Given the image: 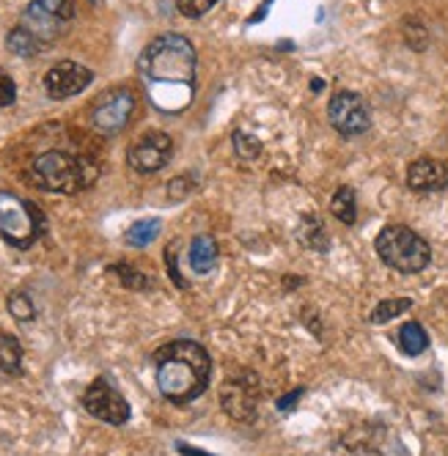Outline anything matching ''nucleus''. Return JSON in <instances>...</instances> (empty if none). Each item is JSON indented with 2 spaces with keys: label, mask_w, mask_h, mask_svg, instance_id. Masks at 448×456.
Instances as JSON below:
<instances>
[{
  "label": "nucleus",
  "mask_w": 448,
  "mask_h": 456,
  "mask_svg": "<svg viewBox=\"0 0 448 456\" xmlns=\"http://www.w3.org/2000/svg\"><path fill=\"white\" fill-rule=\"evenodd\" d=\"M138 72L151 91V102L159 110L176 113L193 100L196 47L179 34L157 37L143 47L138 58Z\"/></svg>",
  "instance_id": "1"
},
{
  "label": "nucleus",
  "mask_w": 448,
  "mask_h": 456,
  "mask_svg": "<svg viewBox=\"0 0 448 456\" xmlns=\"http://www.w3.org/2000/svg\"><path fill=\"white\" fill-rule=\"evenodd\" d=\"M154 369H157V387L163 399L182 407L204 396L212 374V361L201 344L179 338L166 344L163 349H157Z\"/></svg>",
  "instance_id": "2"
},
{
  "label": "nucleus",
  "mask_w": 448,
  "mask_h": 456,
  "mask_svg": "<svg viewBox=\"0 0 448 456\" xmlns=\"http://www.w3.org/2000/svg\"><path fill=\"white\" fill-rule=\"evenodd\" d=\"M97 176H100L97 162L69 154V151H61V149L42 151L34 162H30V179L37 182V187H42L47 192L75 195V192L86 190Z\"/></svg>",
  "instance_id": "3"
},
{
  "label": "nucleus",
  "mask_w": 448,
  "mask_h": 456,
  "mask_svg": "<svg viewBox=\"0 0 448 456\" xmlns=\"http://www.w3.org/2000/svg\"><path fill=\"white\" fill-rule=\"evenodd\" d=\"M377 256L386 262L388 267H394L396 273L412 275L421 273L429 262H432V248L424 237H419L407 225H386L377 234Z\"/></svg>",
  "instance_id": "4"
},
{
  "label": "nucleus",
  "mask_w": 448,
  "mask_h": 456,
  "mask_svg": "<svg viewBox=\"0 0 448 456\" xmlns=\"http://www.w3.org/2000/svg\"><path fill=\"white\" fill-rule=\"evenodd\" d=\"M47 220L37 204H30L14 192H0V237L17 250L34 248L45 237Z\"/></svg>",
  "instance_id": "5"
},
{
  "label": "nucleus",
  "mask_w": 448,
  "mask_h": 456,
  "mask_svg": "<svg viewBox=\"0 0 448 456\" xmlns=\"http://www.w3.org/2000/svg\"><path fill=\"white\" fill-rule=\"evenodd\" d=\"M259 399H262V385L253 371L229 374L220 385V404L234 420H250L256 410H259Z\"/></svg>",
  "instance_id": "6"
},
{
  "label": "nucleus",
  "mask_w": 448,
  "mask_h": 456,
  "mask_svg": "<svg viewBox=\"0 0 448 456\" xmlns=\"http://www.w3.org/2000/svg\"><path fill=\"white\" fill-rule=\"evenodd\" d=\"M135 110V96L130 88H110L105 91L91 108V124L102 135H116L130 124Z\"/></svg>",
  "instance_id": "7"
},
{
  "label": "nucleus",
  "mask_w": 448,
  "mask_h": 456,
  "mask_svg": "<svg viewBox=\"0 0 448 456\" xmlns=\"http://www.w3.org/2000/svg\"><path fill=\"white\" fill-rule=\"evenodd\" d=\"M83 407H86L88 415L110 423V427H124V423L130 420V404H126V399L105 377H97L86 387Z\"/></svg>",
  "instance_id": "8"
},
{
  "label": "nucleus",
  "mask_w": 448,
  "mask_h": 456,
  "mask_svg": "<svg viewBox=\"0 0 448 456\" xmlns=\"http://www.w3.org/2000/svg\"><path fill=\"white\" fill-rule=\"evenodd\" d=\"M328 118L346 138L363 135L366 129L371 126L369 105L363 102V96L355 94V91H338L330 100V105H328Z\"/></svg>",
  "instance_id": "9"
},
{
  "label": "nucleus",
  "mask_w": 448,
  "mask_h": 456,
  "mask_svg": "<svg viewBox=\"0 0 448 456\" xmlns=\"http://www.w3.org/2000/svg\"><path fill=\"white\" fill-rule=\"evenodd\" d=\"M171 154H174L171 135L157 133V129H154V133L141 135L130 146V151H126V162H130V168L138 171V174H157L171 159Z\"/></svg>",
  "instance_id": "10"
},
{
  "label": "nucleus",
  "mask_w": 448,
  "mask_h": 456,
  "mask_svg": "<svg viewBox=\"0 0 448 456\" xmlns=\"http://www.w3.org/2000/svg\"><path fill=\"white\" fill-rule=\"evenodd\" d=\"M91 80H94V72L88 67H83V63L58 61L45 75V91L53 96V100H69V96L83 94L91 86Z\"/></svg>",
  "instance_id": "11"
},
{
  "label": "nucleus",
  "mask_w": 448,
  "mask_h": 456,
  "mask_svg": "<svg viewBox=\"0 0 448 456\" xmlns=\"http://www.w3.org/2000/svg\"><path fill=\"white\" fill-rule=\"evenodd\" d=\"M407 187L415 192H437L448 187V168L440 159L419 157L407 168Z\"/></svg>",
  "instance_id": "12"
},
{
  "label": "nucleus",
  "mask_w": 448,
  "mask_h": 456,
  "mask_svg": "<svg viewBox=\"0 0 448 456\" xmlns=\"http://www.w3.org/2000/svg\"><path fill=\"white\" fill-rule=\"evenodd\" d=\"M187 262H190V270L199 273V275L212 273V267L217 265V242L207 234L196 237L193 242H190Z\"/></svg>",
  "instance_id": "13"
},
{
  "label": "nucleus",
  "mask_w": 448,
  "mask_h": 456,
  "mask_svg": "<svg viewBox=\"0 0 448 456\" xmlns=\"http://www.w3.org/2000/svg\"><path fill=\"white\" fill-rule=\"evenodd\" d=\"M22 371V346L14 336L0 333V374L17 377Z\"/></svg>",
  "instance_id": "14"
},
{
  "label": "nucleus",
  "mask_w": 448,
  "mask_h": 456,
  "mask_svg": "<svg viewBox=\"0 0 448 456\" xmlns=\"http://www.w3.org/2000/svg\"><path fill=\"white\" fill-rule=\"evenodd\" d=\"M396 341H399V349H402L404 354H410V357L427 352V346H429V336H427V330L421 328L419 322H407V324H402V330H399Z\"/></svg>",
  "instance_id": "15"
},
{
  "label": "nucleus",
  "mask_w": 448,
  "mask_h": 456,
  "mask_svg": "<svg viewBox=\"0 0 448 456\" xmlns=\"http://www.w3.org/2000/svg\"><path fill=\"white\" fill-rule=\"evenodd\" d=\"M159 228H163V223H159L157 217L138 220V223H133L130 228H126L124 242L133 245V248H146V245H151L159 237Z\"/></svg>",
  "instance_id": "16"
},
{
  "label": "nucleus",
  "mask_w": 448,
  "mask_h": 456,
  "mask_svg": "<svg viewBox=\"0 0 448 456\" xmlns=\"http://www.w3.org/2000/svg\"><path fill=\"white\" fill-rule=\"evenodd\" d=\"M6 47H9L14 55H20V58H30V55H37V53L42 50V42H39L34 34H30V30H28L25 25H17V28L9 30Z\"/></svg>",
  "instance_id": "17"
},
{
  "label": "nucleus",
  "mask_w": 448,
  "mask_h": 456,
  "mask_svg": "<svg viewBox=\"0 0 448 456\" xmlns=\"http://www.w3.org/2000/svg\"><path fill=\"white\" fill-rule=\"evenodd\" d=\"M330 212L344 223V225H352L358 220V201H355V190L352 187H338L333 201H330Z\"/></svg>",
  "instance_id": "18"
},
{
  "label": "nucleus",
  "mask_w": 448,
  "mask_h": 456,
  "mask_svg": "<svg viewBox=\"0 0 448 456\" xmlns=\"http://www.w3.org/2000/svg\"><path fill=\"white\" fill-rule=\"evenodd\" d=\"M410 308H412V300H407V297H391V300H382V303L371 311L369 322H371V324H386V322H391V319L402 316V314H404V311H410Z\"/></svg>",
  "instance_id": "19"
},
{
  "label": "nucleus",
  "mask_w": 448,
  "mask_h": 456,
  "mask_svg": "<svg viewBox=\"0 0 448 456\" xmlns=\"http://www.w3.org/2000/svg\"><path fill=\"white\" fill-rule=\"evenodd\" d=\"M300 242L314 248V250H328V234H325V225L319 223L316 217H305L300 223Z\"/></svg>",
  "instance_id": "20"
},
{
  "label": "nucleus",
  "mask_w": 448,
  "mask_h": 456,
  "mask_svg": "<svg viewBox=\"0 0 448 456\" xmlns=\"http://www.w3.org/2000/svg\"><path fill=\"white\" fill-rule=\"evenodd\" d=\"M6 305H9V314L17 322H30L37 316V305H34V300H30V295H25V291H12Z\"/></svg>",
  "instance_id": "21"
},
{
  "label": "nucleus",
  "mask_w": 448,
  "mask_h": 456,
  "mask_svg": "<svg viewBox=\"0 0 448 456\" xmlns=\"http://www.w3.org/2000/svg\"><path fill=\"white\" fill-rule=\"evenodd\" d=\"M34 6H39L45 14H50L53 20L63 25L75 17V0H34Z\"/></svg>",
  "instance_id": "22"
},
{
  "label": "nucleus",
  "mask_w": 448,
  "mask_h": 456,
  "mask_svg": "<svg viewBox=\"0 0 448 456\" xmlns=\"http://www.w3.org/2000/svg\"><path fill=\"white\" fill-rule=\"evenodd\" d=\"M110 273H116V278H118L126 289H146V286H151L149 278H146L143 273H138L133 265H113Z\"/></svg>",
  "instance_id": "23"
},
{
  "label": "nucleus",
  "mask_w": 448,
  "mask_h": 456,
  "mask_svg": "<svg viewBox=\"0 0 448 456\" xmlns=\"http://www.w3.org/2000/svg\"><path fill=\"white\" fill-rule=\"evenodd\" d=\"M215 4H217V0H176V9H179V14H184V17H190V20H199V17H204Z\"/></svg>",
  "instance_id": "24"
},
{
  "label": "nucleus",
  "mask_w": 448,
  "mask_h": 456,
  "mask_svg": "<svg viewBox=\"0 0 448 456\" xmlns=\"http://www.w3.org/2000/svg\"><path fill=\"white\" fill-rule=\"evenodd\" d=\"M234 149L242 159H253V157H259L262 151V143L259 138H253V135H245V133H234Z\"/></svg>",
  "instance_id": "25"
},
{
  "label": "nucleus",
  "mask_w": 448,
  "mask_h": 456,
  "mask_svg": "<svg viewBox=\"0 0 448 456\" xmlns=\"http://www.w3.org/2000/svg\"><path fill=\"white\" fill-rule=\"evenodd\" d=\"M14 100H17V86H14V80L9 77V72L0 67V108H9V105H14Z\"/></svg>",
  "instance_id": "26"
},
{
  "label": "nucleus",
  "mask_w": 448,
  "mask_h": 456,
  "mask_svg": "<svg viewBox=\"0 0 448 456\" xmlns=\"http://www.w3.org/2000/svg\"><path fill=\"white\" fill-rule=\"evenodd\" d=\"M190 190H193V182H190L187 176H176V179L168 184V199H171V201H182Z\"/></svg>",
  "instance_id": "27"
},
{
  "label": "nucleus",
  "mask_w": 448,
  "mask_h": 456,
  "mask_svg": "<svg viewBox=\"0 0 448 456\" xmlns=\"http://www.w3.org/2000/svg\"><path fill=\"white\" fill-rule=\"evenodd\" d=\"M166 265H168V273H171L174 283H176L179 289H184L187 283H184V281H182V275H179V267H176V253H174V250H166Z\"/></svg>",
  "instance_id": "28"
},
{
  "label": "nucleus",
  "mask_w": 448,
  "mask_h": 456,
  "mask_svg": "<svg viewBox=\"0 0 448 456\" xmlns=\"http://www.w3.org/2000/svg\"><path fill=\"white\" fill-rule=\"evenodd\" d=\"M300 396H303V390H292V394H289V396H283V399L278 402V410H281V412H286V410H292V407H295V402H297Z\"/></svg>",
  "instance_id": "29"
},
{
  "label": "nucleus",
  "mask_w": 448,
  "mask_h": 456,
  "mask_svg": "<svg viewBox=\"0 0 448 456\" xmlns=\"http://www.w3.org/2000/svg\"><path fill=\"white\" fill-rule=\"evenodd\" d=\"M176 448H179V453H184V456H209V453H204V451H196L193 445H184V443H176Z\"/></svg>",
  "instance_id": "30"
}]
</instances>
